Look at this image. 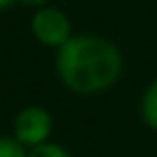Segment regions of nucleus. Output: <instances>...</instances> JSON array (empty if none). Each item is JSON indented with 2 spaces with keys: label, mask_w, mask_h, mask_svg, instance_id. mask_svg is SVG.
<instances>
[{
  "label": "nucleus",
  "mask_w": 157,
  "mask_h": 157,
  "mask_svg": "<svg viewBox=\"0 0 157 157\" xmlns=\"http://www.w3.org/2000/svg\"><path fill=\"white\" fill-rule=\"evenodd\" d=\"M56 69L67 88L90 95L110 88L123 69L121 52L99 37H73L58 48Z\"/></svg>",
  "instance_id": "f257e3e1"
},
{
  "label": "nucleus",
  "mask_w": 157,
  "mask_h": 157,
  "mask_svg": "<svg viewBox=\"0 0 157 157\" xmlns=\"http://www.w3.org/2000/svg\"><path fill=\"white\" fill-rule=\"evenodd\" d=\"M15 140L24 146H39L43 144L50 133H52V116L37 105L24 108L17 116H15Z\"/></svg>",
  "instance_id": "f03ea898"
},
{
  "label": "nucleus",
  "mask_w": 157,
  "mask_h": 157,
  "mask_svg": "<svg viewBox=\"0 0 157 157\" xmlns=\"http://www.w3.org/2000/svg\"><path fill=\"white\" fill-rule=\"evenodd\" d=\"M33 33L35 37L50 48H63L71 37V24L67 15L58 9H41L33 17Z\"/></svg>",
  "instance_id": "7ed1b4c3"
},
{
  "label": "nucleus",
  "mask_w": 157,
  "mask_h": 157,
  "mask_svg": "<svg viewBox=\"0 0 157 157\" xmlns=\"http://www.w3.org/2000/svg\"><path fill=\"white\" fill-rule=\"evenodd\" d=\"M142 118L151 129L157 131V80L146 88L142 97Z\"/></svg>",
  "instance_id": "20e7f679"
},
{
  "label": "nucleus",
  "mask_w": 157,
  "mask_h": 157,
  "mask_svg": "<svg viewBox=\"0 0 157 157\" xmlns=\"http://www.w3.org/2000/svg\"><path fill=\"white\" fill-rule=\"evenodd\" d=\"M0 157H28L26 146L20 144L15 138L0 136Z\"/></svg>",
  "instance_id": "39448f33"
},
{
  "label": "nucleus",
  "mask_w": 157,
  "mask_h": 157,
  "mask_svg": "<svg viewBox=\"0 0 157 157\" xmlns=\"http://www.w3.org/2000/svg\"><path fill=\"white\" fill-rule=\"evenodd\" d=\"M28 157H71L63 146L52 144V142H43L39 146H33L28 151Z\"/></svg>",
  "instance_id": "423d86ee"
},
{
  "label": "nucleus",
  "mask_w": 157,
  "mask_h": 157,
  "mask_svg": "<svg viewBox=\"0 0 157 157\" xmlns=\"http://www.w3.org/2000/svg\"><path fill=\"white\" fill-rule=\"evenodd\" d=\"M20 2H24V5H28V7H41V5L48 2V0H20Z\"/></svg>",
  "instance_id": "0eeeda50"
},
{
  "label": "nucleus",
  "mask_w": 157,
  "mask_h": 157,
  "mask_svg": "<svg viewBox=\"0 0 157 157\" xmlns=\"http://www.w3.org/2000/svg\"><path fill=\"white\" fill-rule=\"evenodd\" d=\"M13 2V0H0V9H5V7H9Z\"/></svg>",
  "instance_id": "6e6552de"
}]
</instances>
